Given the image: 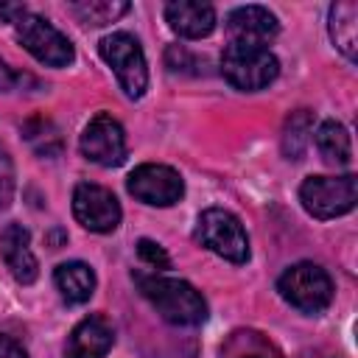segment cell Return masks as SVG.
Listing matches in <instances>:
<instances>
[{
  "label": "cell",
  "instance_id": "obj_1",
  "mask_svg": "<svg viewBox=\"0 0 358 358\" xmlns=\"http://www.w3.org/2000/svg\"><path fill=\"white\" fill-rule=\"evenodd\" d=\"M140 294L151 302V308L171 324L193 327L207 319V302L204 296L185 280L159 277V274H137Z\"/></svg>",
  "mask_w": 358,
  "mask_h": 358
},
{
  "label": "cell",
  "instance_id": "obj_2",
  "mask_svg": "<svg viewBox=\"0 0 358 358\" xmlns=\"http://www.w3.org/2000/svg\"><path fill=\"white\" fill-rule=\"evenodd\" d=\"M280 296L302 313H322L333 302V280L316 263H294L277 280Z\"/></svg>",
  "mask_w": 358,
  "mask_h": 358
},
{
  "label": "cell",
  "instance_id": "obj_3",
  "mask_svg": "<svg viewBox=\"0 0 358 358\" xmlns=\"http://www.w3.org/2000/svg\"><path fill=\"white\" fill-rule=\"evenodd\" d=\"M280 73V62L268 48L255 45H227L221 53V76L243 92L268 87Z\"/></svg>",
  "mask_w": 358,
  "mask_h": 358
},
{
  "label": "cell",
  "instance_id": "obj_4",
  "mask_svg": "<svg viewBox=\"0 0 358 358\" xmlns=\"http://www.w3.org/2000/svg\"><path fill=\"white\" fill-rule=\"evenodd\" d=\"M299 201L308 215L327 221L350 213L358 201V179L355 173L344 176H308L299 185Z\"/></svg>",
  "mask_w": 358,
  "mask_h": 358
},
{
  "label": "cell",
  "instance_id": "obj_5",
  "mask_svg": "<svg viewBox=\"0 0 358 358\" xmlns=\"http://www.w3.org/2000/svg\"><path fill=\"white\" fill-rule=\"evenodd\" d=\"M193 238L215 252L218 257L229 260V263H246L249 260V238H246V229L241 224L238 215H232L229 210H221V207H210L199 215L196 221V229H193Z\"/></svg>",
  "mask_w": 358,
  "mask_h": 358
},
{
  "label": "cell",
  "instance_id": "obj_6",
  "mask_svg": "<svg viewBox=\"0 0 358 358\" xmlns=\"http://www.w3.org/2000/svg\"><path fill=\"white\" fill-rule=\"evenodd\" d=\"M98 50H101V59L117 76V84L123 87V92L129 98H143L148 90V64L140 42L126 31H115L98 42Z\"/></svg>",
  "mask_w": 358,
  "mask_h": 358
},
{
  "label": "cell",
  "instance_id": "obj_7",
  "mask_svg": "<svg viewBox=\"0 0 358 358\" xmlns=\"http://www.w3.org/2000/svg\"><path fill=\"white\" fill-rule=\"evenodd\" d=\"M14 36L17 42L42 64L48 67H67L76 59L73 42L45 17L25 11L17 22H14Z\"/></svg>",
  "mask_w": 358,
  "mask_h": 358
},
{
  "label": "cell",
  "instance_id": "obj_8",
  "mask_svg": "<svg viewBox=\"0 0 358 358\" xmlns=\"http://www.w3.org/2000/svg\"><path fill=\"white\" fill-rule=\"evenodd\" d=\"M129 193L151 207H173L185 196V179L176 168L159 165V162H143L137 165L126 179Z\"/></svg>",
  "mask_w": 358,
  "mask_h": 358
},
{
  "label": "cell",
  "instance_id": "obj_9",
  "mask_svg": "<svg viewBox=\"0 0 358 358\" xmlns=\"http://www.w3.org/2000/svg\"><path fill=\"white\" fill-rule=\"evenodd\" d=\"M78 148L81 154L95 162V165H103V168H115L126 159V134H123V126L106 115V112H98L81 131V140H78Z\"/></svg>",
  "mask_w": 358,
  "mask_h": 358
},
{
  "label": "cell",
  "instance_id": "obj_10",
  "mask_svg": "<svg viewBox=\"0 0 358 358\" xmlns=\"http://www.w3.org/2000/svg\"><path fill=\"white\" fill-rule=\"evenodd\" d=\"M73 215L90 232H112V229H117V224L123 218L120 201L115 199V193L101 187V185H92V182L76 185V190H73Z\"/></svg>",
  "mask_w": 358,
  "mask_h": 358
},
{
  "label": "cell",
  "instance_id": "obj_11",
  "mask_svg": "<svg viewBox=\"0 0 358 358\" xmlns=\"http://www.w3.org/2000/svg\"><path fill=\"white\" fill-rule=\"evenodd\" d=\"M227 36L229 45H255L268 48V42L280 34L277 17L263 6H238L227 14Z\"/></svg>",
  "mask_w": 358,
  "mask_h": 358
},
{
  "label": "cell",
  "instance_id": "obj_12",
  "mask_svg": "<svg viewBox=\"0 0 358 358\" xmlns=\"http://www.w3.org/2000/svg\"><path fill=\"white\" fill-rule=\"evenodd\" d=\"M0 257L17 282L31 285L39 277L36 255L31 252V232L22 224H6L0 232Z\"/></svg>",
  "mask_w": 358,
  "mask_h": 358
},
{
  "label": "cell",
  "instance_id": "obj_13",
  "mask_svg": "<svg viewBox=\"0 0 358 358\" xmlns=\"http://www.w3.org/2000/svg\"><path fill=\"white\" fill-rule=\"evenodd\" d=\"M112 341H115L112 324L98 313L87 316L70 330L64 358H103L112 350Z\"/></svg>",
  "mask_w": 358,
  "mask_h": 358
},
{
  "label": "cell",
  "instance_id": "obj_14",
  "mask_svg": "<svg viewBox=\"0 0 358 358\" xmlns=\"http://www.w3.org/2000/svg\"><path fill=\"white\" fill-rule=\"evenodd\" d=\"M165 22L185 39H201L215 28V8L199 0H171L165 6Z\"/></svg>",
  "mask_w": 358,
  "mask_h": 358
},
{
  "label": "cell",
  "instance_id": "obj_15",
  "mask_svg": "<svg viewBox=\"0 0 358 358\" xmlns=\"http://www.w3.org/2000/svg\"><path fill=\"white\" fill-rule=\"evenodd\" d=\"M327 31H330L333 45L347 59H355V53H358V6L352 0L333 3L327 11Z\"/></svg>",
  "mask_w": 358,
  "mask_h": 358
},
{
  "label": "cell",
  "instance_id": "obj_16",
  "mask_svg": "<svg viewBox=\"0 0 358 358\" xmlns=\"http://www.w3.org/2000/svg\"><path fill=\"white\" fill-rule=\"evenodd\" d=\"M53 282H56V291L73 305H81L95 294V271L81 260L59 263L53 271Z\"/></svg>",
  "mask_w": 358,
  "mask_h": 358
},
{
  "label": "cell",
  "instance_id": "obj_17",
  "mask_svg": "<svg viewBox=\"0 0 358 358\" xmlns=\"http://www.w3.org/2000/svg\"><path fill=\"white\" fill-rule=\"evenodd\" d=\"M313 140H316V148L324 157V162H330V165H350L352 143H350V131L338 120L319 123V129L313 131Z\"/></svg>",
  "mask_w": 358,
  "mask_h": 358
},
{
  "label": "cell",
  "instance_id": "obj_18",
  "mask_svg": "<svg viewBox=\"0 0 358 358\" xmlns=\"http://www.w3.org/2000/svg\"><path fill=\"white\" fill-rule=\"evenodd\" d=\"M313 134V112L310 109H296L288 115L285 129H282V154L285 159H302L308 143Z\"/></svg>",
  "mask_w": 358,
  "mask_h": 358
},
{
  "label": "cell",
  "instance_id": "obj_19",
  "mask_svg": "<svg viewBox=\"0 0 358 358\" xmlns=\"http://www.w3.org/2000/svg\"><path fill=\"white\" fill-rule=\"evenodd\" d=\"M70 11L87 25H106V22H115L117 17H123L129 11V3H123V0H78V3H70Z\"/></svg>",
  "mask_w": 358,
  "mask_h": 358
},
{
  "label": "cell",
  "instance_id": "obj_20",
  "mask_svg": "<svg viewBox=\"0 0 358 358\" xmlns=\"http://www.w3.org/2000/svg\"><path fill=\"white\" fill-rule=\"evenodd\" d=\"M14 162H11V154L0 145V210H6L14 199Z\"/></svg>",
  "mask_w": 358,
  "mask_h": 358
},
{
  "label": "cell",
  "instance_id": "obj_21",
  "mask_svg": "<svg viewBox=\"0 0 358 358\" xmlns=\"http://www.w3.org/2000/svg\"><path fill=\"white\" fill-rule=\"evenodd\" d=\"M137 255H140L143 263H148V266L157 268V271L171 268V257H168V252H165L159 243L148 241V238H140V241H137Z\"/></svg>",
  "mask_w": 358,
  "mask_h": 358
},
{
  "label": "cell",
  "instance_id": "obj_22",
  "mask_svg": "<svg viewBox=\"0 0 358 358\" xmlns=\"http://www.w3.org/2000/svg\"><path fill=\"white\" fill-rule=\"evenodd\" d=\"M22 84H34V87H39V81L34 78V76H28V73H17V70H11L3 59H0V92H8V90H17V87H22Z\"/></svg>",
  "mask_w": 358,
  "mask_h": 358
},
{
  "label": "cell",
  "instance_id": "obj_23",
  "mask_svg": "<svg viewBox=\"0 0 358 358\" xmlns=\"http://www.w3.org/2000/svg\"><path fill=\"white\" fill-rule=\"evenodd\" d=\"M0 358H28V352L11 336H0Z\"/></svg>",
  "mask_w": 358,
  "mask_h": 358
},
{
  "label": "cell",
  "instance_id": "obj_24",
  "mask_svg": "<svg viewBox=\"0 0 358 358\" xmlns=\"http://www.w3.org/2000/svg\"><path fill=\"white\" fill-rule=\"evenodd\" d=\"M28 8L22 3H0V20L3 22H17Z\"/></svg>",
  "mask_w": 358,
  "mask_h": 358
},
{
  "label": "cell",
  "instance_id": "obj_25",
  "mask_svg": "<svg viewBox=\"0 0 358 358\" xmlns=\"http://www.w3.org/2000/svg\"><path fill=\"white\" fill-rule=\"evenodd\" d=\"M249 358H260V355H249Z\"/></svg>",
  "mask_w": 358,
  "mask_h": 358
}]
</instances>
